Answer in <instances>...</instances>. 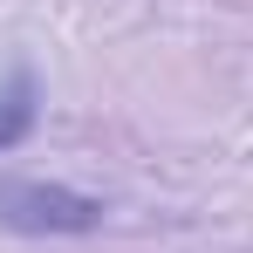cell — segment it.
<instances>
[{
    "mask_svg": "<svg viewBox=\"0 0 253 253\" xmlns=\"http://www.w3.org/2000/svg\"><path fill=\"white\" fill-rule=\"evenodd\" d=\"M0 226H21V233H89V226H103V199L62 192V185H28V178H0Z\"/></svg>",
    "mask_w": 253,
    "mask_h": 253,
    "instance_id": "6da1fadb",
    "label": "cell"
},
{
    "mask_svg": "<svg viewBox=\"0 0 253 253\" xmlns=\"http://www.w3.org/2000/svg\"><path fill=\"white\" fill-rule=\"evenodd\" d=\"M35 110H42V103H35V76H28V69H7V76H0V151H14V144L35 130Z\"/></svg>",
    "mask_w": 253,
    "mask_h": 253,
    "instance_id": "7a4b0ae2",
    "label": "cell"
}]
</instances>
